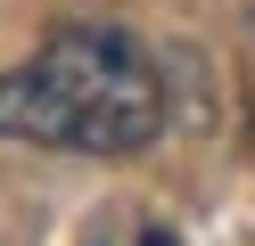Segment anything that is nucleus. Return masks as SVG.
<instances>
[{
	"label": "nucleus",
	"mask_w": 255,
	"mask_h": 246,
	"mask_svg": "<svg viewBox=\"0 0 255 246\" xmlns=\"http://www.w3.org/2000/svg\"><path fill=\"white\" fill-rule=\"evenodd\" d=\"M165 131V74L116 25H58L0 74V140L58 156H132Z\"/></svg>",
	"instance_id": "1"
}]
</instances>
